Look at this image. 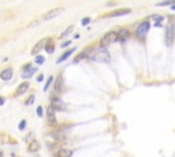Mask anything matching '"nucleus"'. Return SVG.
I'll use <instances>...</instances> for the list:
<instances>
[{
    "instance_id": "1",
    "label": "nucleus",
    "mask_w": 175,
    "mask_h": 157,
    "mask_svg": "<svg viewBox=\"0 0 175 157\" xmlns=\"http://www.w3.org/2000/svg\"><path fill=\"white\" fill-rule=\"evenodd\" d=\"M89 59L92 60H96V62H101V63H108L109 62V53L107 52L105 48H101V47H97L90 51V55H89Z\"/></svg>"
},
{
    "instance_id": "2",
    "label": "nucleus",
    "mask_w": 175,
    "mask_h": 157,
    "mask_svg": "<svg viewBox=\"0 0 175 157\" xmlns=\"http://www.w3.org/2000/svg\"><path fill=\"white\" fill-rule=\"evenodd\" d=\"M149 29H150V23H149V22H146V21L141 22L138 26H137V29H135V36L139 37V38H144V37L148 34Z\"/></svg>"
},
{
    "instance_id": "3",
    "label": "nucleus",
    "mask_w": 175,
    "mask_h": 157,
    "mask_svg": "<svg viewBox=\"0 0 175 157\" xmlns=\"http://www.w3.org/2000/svg\"><path fill=\"white\" fill-rule=\"evenodd\" d=\"M115 41H116V33H115V31L107 33V34L100 40V47L105 48L107 45H109V44H112V42H115Z\"/></svg>"
},
{
    "instance_id": "4",
    "label": "nucleus",
    "mask_w": 175,
    "mask_h": 157,
    "mask_svg": "<svg viewBox=\"0 0 175 157\" xmlns=\"http://www.w3.org/2000/svg\"><path fill=\"white\" fill-rule=\"evenodd\" d=\"M37 71V67H31V64H26L23 67V73H22V78L23 79H27L30 78L33 74Z\"/></svg>"
},
{
    "instance_id": "5",
    "label": "nucleus",
    "mask_w": 175,
    "mask_h": 157,
    "mask_svg": "<svg viewBox=\"0 0 175 157\" xmlns=\"http://www.w3.org/2000/svg\"><path fill=\"white\" fill-rule=\"evenodd\" d=\"M51 107L55 111H64V109H66V104H64L60 99H57V97H53V99H52V105H51Z\"/></svg>"
},
{
    "instance_id": "6",
    "label": "nucleus",
    "mask_w": 175,
    "mask_h": 157,
    "mask_svg": "<svg viewBox=\"0 0 175 157\" xmlns=\"http://www.w3.org/2000/svg\"><path fill=\"white\" fill-rule=\"evenodd\" d=\"M63 12V8H55V10H51L49 12H46L44 15V21H51L53 18H56L57 15H60Z\"/></svg>"
},
{
    "instance_id": "7",
    "label": "nucleus",
    "mask_w": 175,
    "mask_h": 157,
    "mask_svg": "<svg viewBox=\"0 0 175 157\" xmlns=\"http://www.w3.org/2000/svg\"><path fill=\"white\" fill-rule=\"evenodd\" d=\"M129 37H130V31L126 30V29H122L120 31L116 33V41H118V42H124Z\"/></svg>"
},
{
    "instance_id": "8",
    "label": "nucleus",
    "mask_w": 175,
    "mask_h": 157,
    "mask_svg": "<svg viewBox=\"0 0 175 157\" xmlns=\"http://www.w3.org/2000/svg\"><path fill=\"white\" fill-rule=\"evenodd\" d=\"M172 40H174L172 23H170V25L167 26V30H165V42H167V45H171V44H172Z\"/></svg>"
},
{
    "instance_id": "9",
    "label": "nucleus",
    "mask_w": 175,
    "mask_h": 157,
    "mask_svg": "<svg viewBox=\"0 0 175 157\" xmlns=\"http://www.w3.org/2000/svg\"><path fill=\"white\" fill-rule=\"evenodd\" d=\"M46 41H48V38H44V40H41V41L37 42L36 45L33 47V49H31V55H37V53L40 52V51L42 49V47H44V44H45Z\"/></svg>"
},
{
    "instance_id": "10",
    "label": "nucleus",
    "mask_w": 175,
    "mask_h": 157,
    "mask_svg": "<svg viewBox=\"0 0 175 157\" xmlns=\"http://www.w3.org/2000/svg\"><path fill=\"white\" fill-rule=\"evenodd\" d=\"M46 119L49 123H55L56 122V116H55V109L52 108V107H48V109H46Z\"/></svg>"
},
{
    "instance_id": "11",
    "label": "nucleus",
    "mask_w": 175,
    "mask_h": 157,
    "mask_svg": "<svg viewBox=\"0 0 175 157\" xmlns=\"http://www.w3.org/2000/svg\"><path fill=\"white\" fill-rule=\"evenodd\" d=\"M27 89H29V82H23V84H21L18 86V89L15 92V96H22L23 93L27 92Z\"/></svg>"
},
{
    "instance_id": "12",
    "label": "nucleus",
    "mask_w": 175,
    "mask_h": 157,
    "mask_svg": "<svg viewBox=\"0 0 175 157\" xmlns=\"http://www.w3.org/2000/svg\"><path fill=\"white\" fill-rule=\"evenodd\" d=\"M0 78L3 79V81H10L12 78V68H5L4 71H1Z\"/></svg>"
},
{
    "instance_id": "13",
    "label": "nucleus",
    "mask_w": 175,
    "mask_h": 157,
    "mask_svg": "<svg viewBox=\"0 0 175 157\" xmlns=\"http://www.w3.org/2000/svg\"><path fill=\"white\" fill-rule=\"evenodd\" d=\"M90 51H92V48H89V49H85L83 52H81V53H79V56H77V58L74 59V63H78V62H81L82 59L89 58V55H90Z\"/></svg>"
},
{
    "instance_id": "14",
    "label": "nucleus",
    "mask_w": 175,
    "mask_h": 157,
    "mask_svg": "<svg viewBox=\"0 0 175 157\" xmlns=\"http://www.w3.org/2000/svg\"><path fill=\"white\" fill-rule=\"evenodd\" d=\"M131 12V10H129V8H124V10H116L113 11V12H109L108 16H119V15H126V14H130Z\"/></svg>"
},
{
    "instance_id": "15",
    "label": "nucleus",
    "mask_w": 175,
    "mask_h": 157,
    "mask_svg": "<svg viewBox=\"0 0 175 157\" xmlns=\"http://www.w3.org/2000/svg\"><path fill=\"white\" fill-rule=\"evenodd\" d=\"M38 149H40V143L37 141H31L29 143V146H27V150L30 153H34V152H38Z\"/></svg>"
},
{
    "instance_id": "16",
    "label": "nucleus",
    "mask_w": 175,
    "mask_h": 157,
    "mask_svg": "<svg viewBox=\"0 0 175 157\" xmlns=\"http://www.w3.org/2000/svg\"><path fill=\"white\" fill-rule=\"evenodd\" d=\"M57 157H71L72 156V152L68 150V149H60L59 152L56 153Z\"/></svg>"
},
{
    "instance_id": "17",
    "label": "nucleus",
    "mask_w": 175,
    "mask_h": 157,
    "mask_svg": "<svg viewBox=\"0 0 175 157\" xmlns=\"http://www.w3.org/2000/svg\"><path fill=\"white\" fill-rule=\"evenodd\" d=\"M74 51H75V49H74V48H71V49H68L67 52H64V53L62 55V56H60V58L57 59V63H62V62H64L66 59H68V58H70V55H71V53L74 52Z\"/></svg>"
},
{
    "instance_id": "18",
    "label": "nucleus",
    "mask_w": 175,
    "mask_h": 157,
    "mask_svg": "<svg viewBox=\"0 0 175 157\" xmlns=\"http://www.w3.org/2000/svg\"><path fill=\"white\" fill-rule=\"evenodd\" d=\"M62 82H63L62 77H59L56 81V84H55V92H56V93H59V92L62 90Z\"/></svg>"
},
{
    "instance_id": "19",
    "label": "nucleus",
    "mask_w": 175,
    "mask_h": 157,
    "mask_svg": "<svg viewBox=\"0 0 175 157\" xmlns=\"http://www.w3.org/2000/svg\"><path fill=\"white\" fill-rule=\"evenodd\" d=\"M46 42H48V44H46V47H45V51H46L48 53H52L53 51H55V47H53V44H52L51 40H48Z\"/></svg>"
},
{
    "instance_id": "20",
    "label": "nucleus",
    "mask_w": 175,
    "mask_h": 157,
    "mask_svg": "<svg viewBox=\"0 0 175 157\" xmlns=\"http://www.w3.org/2000/svg\"><path fill=\"white\" fill-rule=\"evenodd\" d=\"M72 29H74V26H68V27H67V29H66V30H64V31H63V33H62V34H60V37H62V38H63V37L68 36V34H70V33H71V31H72Z\"/></svg>"
},
{
    "instance_id": "21",
    "label": "nucleus",
    "mask_w": 175,
    "mask_h": 157,
    "mask_svg": "<svg viewBox=\"0 0 175 157\" xmlns=\"http://www.w3.org/2000/svg\"><path fill=\"white\" fill-rule=\"evenodd\" d=\"M52 81H53V77H49V78H48V81H46L45 86H44V92H46V90H48V88H49V86H51V84H52Z\"/></svg>"
},
{
    "instance_id": "22",
    "label": "nucleus",
    "mask_w": 175,
    "mask_h": 157,
    "mask_svg": "<svg viewBox=\"0 0 175 157\" xmlns=\"http://www.w3.org/2000/svg\"><path fill=\"white\" fill-rule=\"evenodd\" d=\"M44 62H45V59L42 58V56H36V63H37V64H42Z\"/></svg>"
},
{
    "instance_id": "23",
    "label": "nucleus",
    "mask_w": 175,
    "mask_h": 157,
    "mask_svg": "<svg viewBox=\"0 0 175 157\" xmlns=\"http://www.w3.org/2000/svg\"><path fill=\"white\" fill-rule=\"evenodd\" d=\"M33 103H34V96L31 94L30 97H29V100H26V104H27V105H30V104H33Z\"/></svg>"
},
{
    "instance_id": "24",
    "label": "nucleus",
    "mask_w": 175,
    "mask_h": 157,
    "mask_svg": "<svg viewBox=\"0 0 175 157\" xmlns=\"http://www.w3.org/2000/svg\"><path fill=\"white\" fill-rule=\"evenodd\" d=\"M174 3V0H171V1H161V3H159L157 5H170Z\"/></svg>"
},
{
    "instance_id": "25",
    "label": "nucleus",
    "mask_w": 175,
    "mask_h": 157,
    "mask_svg": "<svg viewBox=\"0 0 175 157\" xmlns=\"http://www.w3.org/2000/svg\"><path fill=\"white\" fill-rule=\"evenodd\" d=\"M5 139H7V137H5L4 134H0V143H4Z\"/></svg>"
},
{
    "instance_id": "26",
    "label": "nucleus",
    "mask_w": 175,
    "mask_h": 157,
    "mask_svg": "<svg viewBox=\"0 0 175 157\" xmlns=\"http://www.w3.org/2000/svg\"><path fill=\"white\" fill-rule=\"evenodd\" d=\"M25 126H26V120H22L21 123H19V130H23V128H25Z\"/></svg>"
},
{
    "instance_id": "27",
    "label": "nucleus",
    "mask_w": 175,
    "mask_h": 157,
    "mask_svg": "<svg viewBox=\"0 0 175 157\" xmlns=\"http://www.w3.org/2000/svg\"><path fill=\"white\" fill-rule=\"evenodd\" d=\"M90 22V18H83L82 19V25H88Z\"/></svg>"
},
{
    "instance_id": "28",
    "label": "nucleus",
    "mask_w": 175,
    "mask_h": 157,
    "mask_svg": "<svg viewBox=\"0 0 175 157\" xmlns=\"http://www.w3.org/2000/svg\"><path fill=\"white\" fill-rule=\"evenodd\" d=\"M37 115L42 116V108H41V107H38V108H37Z\"/></svg>"
},
{
    "instance_id": "29",
    "label": "nucleus",
    "mask_w": 175,
    "mask_h": 157,
    "mask_svg": "<svg viewBox=\"0 0 175 157\" xmlns=\"http://www.w3.org/2000/svg\"><path fill=\"white\" fill-rule=\"evenodd\" d=\"M4 103H5V99H4V97H1V96H0V107H1V105L4 104Z\"/></svg>"
},
{
    "instance_id": "30",
    "label": "nucleus",
    "mask_w": 175,
    "mask_h": 157,
    "mask_svg": "<svg viewBox=\"0 0 175 157\" xmlns=\"http://www.w3.org/2000/svg\"><path fill=\"white\" fill-rule=\"evenodd\" d=\"M70 44H71V42H70V41H66V42H63V44H62V48H64V47H68V45H70Z\"/></svg>"
},
{
    "instance_id": "31",
    "label": "nucleus",
    "mask_w": 175,
    "mask_h": 157,
    "mask_svg": "<svg viewBox=\"0 0 175 157\" xmlns=\"http://www.w3.org/2000/svg\"><path fill=\"white\" fill-rule=\"evenodd\" d=\"M42 79H44V77H42V75H38V77H37V81H38V82H41Z\"/></svg>"
},
{
    "instance_id": "32",
    "label": "nucleus",
    "mask_w": 175,
    "mask_h": 157,
    "mask_svg": "<svg viewBox=\"0 0 175 157\" xmlns=\"http://www.w3.org/2000/svg\"><path fill=\"white\" fill-rule=\"evenodd\" d=\"M0 157H3V152H0Z\"/></svg>"
},
{
    "instance_id": "33",
    "label": "nucleus",
    "mask_w": 175,
    "mask_h": 157,
    "mask_svg": "<svg viewBox=\"0 0 175 157\" xmlns=\"http://www.w3.org/2000/svg\"><path fill=\"white\" fill-rule=\"evenodd\" d=\"M172 10H175V4H174V5H172Z\"/></svg>"
}]
</instances>
